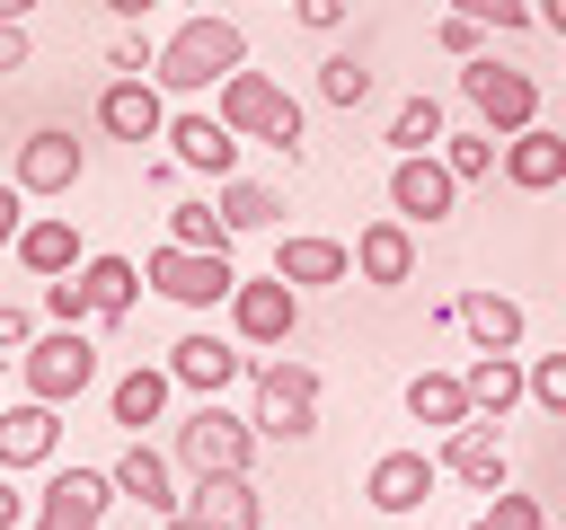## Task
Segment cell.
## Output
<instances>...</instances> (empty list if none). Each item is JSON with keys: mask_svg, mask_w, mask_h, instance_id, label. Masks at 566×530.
<instances>
[{"mask_svg": "<svg viewBox=\"0 0 566 530\" xmlns=\"http://www.w3.org/2000/svg\"><path fill=\"white\" fill-rule=\"evenodd\" d=\"M230 71H248V26L221 18V9H195V18L159 44V71H150V80H159L168 97H212Z\"/></svg>", "mask_w": 566, "mask_h": 530, "instance_id": "cell-1", "label": "cell"}, {"mask_svg": "<svg viewBox=\"0 0 566 530\" xmlns=\"http://www.w3.org/2000/svg\"><path fill=\"white\" fill-rule=\"evenodd\" d=\"M212 115H221L239 141L283 150V168L301 159V97H292L283 80H265V71H230V80L212 88Z\"/></svg>", "mask_w": 566, "mask_h": 530, "instance_id": "cell-2", "label": "cell"}, {"mask_svg": "<svg viewBox=\"0 0 566 530\" xmlns=\"http://www.w3.org/2000/svg\"><path fill=\"white\" fill-rule=\"evenodd\" d=\"M256 424L248 415H230L221 398H195L186 415H177V433H168V451H177V468L186 477H248L256 468Z\"/></svg>", "mask_w": 566, "mask_h": 530, "instance_id": "cell-3", "label": "cell"}, {"mask_svg": "<svg viewBox=\"0 0 566 530\" xmlns=\"http://www.w3.org/2000/svg\"><path fill=\"white\" fill-rule=\"evenodd\" d=\"M248 380H256V433L265 442H310L318 433V371L310 362H292V353H265V362H248Z\"/></svg>", "mask_w": 566, "mask_h": 530, "instance_id": "cell-4", "label": "cell"}, {"mask_svg": "<svg viewBox=\"0 0 566 530\" xmlns=\"http://www.w3.org/2000/svg\"><path fill=\"white\" fill-rule=\"evenodd\" d=\"M460 97L478 106V124H486L495 141H513V132H531V124H539V80H531L522 62H495V53L460 62Z\"/></svg>", "mask_w": 566, "mask_h": 530, "instance_id": "cell-5", "label": "cell"}, {"mask_svg": "<svg viewBox=\"0 0 566 530\" xmlns=\"http://www.w3.org/2000/svg\"><path fill=\"white\" fill-rule=\"evenodd\" d=\"M18 380H27V398H44V406L88 398V389H97V344H88V327H44V336L18 353Z\"/></svg>", "mask_w": 566, "mask_h": 530, "instance_id": "cell-6", "label": "cell"}, {"mask_svg": "<svg viewBox=\"0 0 566 530\" xmlns=\"http://www.w3.org/2000/svg\"><path fill=\"white\" fill-rule=\"evenodd\" d=\"M142 283L159 292V300H177V309H221L230 292H239V265L230 256H212V247H150L142 256Z\"/></svg>", "mask_w": 566, "mask_h": 530, "instance_id": "cell-7", "label": "cell"}, {"mask_svg": "<svg viewBox=\"0 0 566 530\" xmlns=\"http://www.w3.org/2000/svg\"><path fill=\"white\" fill-rule=\"evenodd\" d=\"M292 327H301V283H283L274 265H265V274H239V292H230V336H239L248 353H283Z\"/></svg>", "mask_w": 566, "mask_h": 530, "instance_id": "cell-8", "label": "cell"}, {"mask_svg": "<svg viewBox=\"0 0 566 530\" xmlns=\"http://www.w3.org/2000/svg\"><path fill=\"white\" fill-rule=\"evenodd\" d=\"M389 212H398V221H416V230L451 221V212H460V177H451V159H442V150L389 159Z\"/></svg>", "mask_w": 566, "mask_h": 530, "instance_id": "cell-9", "label": "cell"}, {"mask_svg": "<svg viewBox=\"0 0 566 530\" xmlns=\"http://www.w3.org/2000/svg\"><path fill=\"white\" fill-rule=\"evenodd\" d=\"M433 459H442V477H460L469 495H504V486H513V459H504V433H495V415H469V424H451Z\"/></svg>", "mask_w": 566, "mask_h": 530, "instance_id": "cell-10", "label": "cell"}, {"mask_svg": "<svg viewBox=\"0 0 566 530\" xmlns=\"http://www.w3.org/2000/svg\"><path fill=\"white\" fill-rule=\"evenodd\" d=\"M159 141H168V159H177V168H195V177H212V186H221V177H239V132H230L212 106H177Z\"/></svg>", "mask_w": 566, "mask_h": 530, "instance_id": "cell-11", "label": "cell"}, {"mask_svg": "<svg viewBox=\"0 0 566 530\" xmlns=\"http://www.w3.org/2000/svg\"><path fill=\"white\" fill-rule=\"evenodd\" d=\"M9 177H18L35 203H53V194H71V186L88 177V141H71V132L44 124V132H27V141L9 150Z\"/></svg>", "mask_w": 566, "mask_h": 530, "instance_id": "cell-12", "label": "cell"}, {"mask_svg": "<svg viewBox=\"0 0 566 530\" xmlns=\"http://www.w3.org/2000/svg\"><path fill=\"white\" fill-rule=\"evenodd\" d=\"M115 495V468H53V486L35 495V530H97Z\"/></svg>", "mask_w": 566, "mask_h": 530, "instance_id": "cell-13", "label": "cell"}, {"mask_svg": "<svg viewBox=\"0 0 566 530\" xmlns=\"http://www.w3.org/2000/svg\"><path fill=\"white\" fill-rule=\"evenodd\" d=\"M168 115H177V106H168L159 80H106V88H97V132H106V141H133V150H142V141L168 132Z\"/></svg>", "mask_w": 566, "mask_h": 530, "instance_id": "cell-14", "label": "cell"}, {"mask_svg": "<svg viewBox=\"0 0 566 530\" xmlns=\"http://www.w3.org/2000/svg\"><path fill=\"white\" fill-rule=\"evenodd\" d=\"M168 380H177V389H195V398H221L230 380H248V344H239V336L195 327V336H177V344H168Z\"/></svg>", "mask_w": 566, "mask_h": 530, "instance_id": "cell-15", "label": "cell"}, {"mask_svg": "<svg viewBox=\"0 0 566 530\" xmlns=\"http://www.w3.org/2000/svg\"><path fill=\"white\" fill-rule=\"evenodd\" d=\"M433 486H442V459H433V451H380L371 477H363V504L389 512V521H407V512H424Z\"/></svg>", "mask_w": 566, "mask_h": 530, "instance_id": "cell-16", "label": "cell"}, {"mask_svg": "<svg viewBox=\"0 0 566 530\" xmlns=\"http://www.w3.org/2000/svg\"><path fill=\"white\" fill-rule=\"evenodd\" d=\"M115 495H124V504H142L150 521H168V512L186 504V495H177V451H159V442H142V433H133V442L115 451Z\"/></svg>", "mask_w": 566, "mask_h": 530, "instance_id": "cell-17", "label": "cell"}, {"mask_svg": "<svg viewBox=\"0 0 566 530\" xmlns=\"http://www.w3.org/2000/svg\"><path fill=\"white\" fill-rule=\"evenodd\" d=\"M159 530H256V477H195Z\"/></svg>", "mask_w": 566, "mask_h": 530, "instance_id": "cell-18", "label": "cell"}, {"mask_svg": "<svg viewBox=\"0 0 566 530\" xmlns=\"http://www.w3.org/2000/svg\"><path fill=\"white\" fill-rule=\"evenodd\" d=\"M354 274H363L371 292H398V283H416V221H398V212L363 221V230H354Z\"/></svg>", "mask_w": 566, "mask_h": 530, "instance_id": "cell-19", "label": "cell"}, {"mask_svg": "<svg viewBox=\"0 0 566 530\" xmlns=\"http://www.w3.org/2000/svg\"><path fill=\"white\" fill-rule=\"evenodd\" d=\"M53 451H62V406L9 398V406H0V468H9V477H18V468H53Z\"/></svg>", "mask_w": 566, "mask_h": 530, "instance_id": "cell-20", "label": "cell"}, {"mask_svg": "<svg viewBox=\"0 0 566 530\" xmlns=\"http://www.w3.org/2000/svg\"><path fill=\"white\" fill-rule=\"evenodd\" d=\"M274 274L301 283V292H327V283H354V247L345 239H318V230H283L274 239Z\"/></svg>", "mask_w": 566, "mask_h": 530, "instance_id": "cell-21", "label": "cell"}, {"mask_svg": "<svg viewBox=\"0 0 566 530\" xmlns=\"http://www.w3.org/2000/svg\"><path fill=\"white\" fill-rule=\"evenodd\" d=\"M35 283H53V274H80L88 265V247H80V230H71V212H35L27 230H18V247H9Z\"/></svg>", "mask_w": 566, "mask_h": 530, "instance_id": "cell-22", "label": "cell"}, {"mask_svg": "<svg viewBox=\"0 0 566 530\" xmlns=\"http://www.w3.org/2000/svg\"><path fill=\"white\" fill-rule=\"evenodd\" d=\"M504 186H513V194H548V186H566V132H548V124L513 132V141H504Z\"/></svg>", "mask_w": 566, "mask_h": 530, "instance_id": "cell-23", "label": "cell"}, {"mask_svg": "<svg viewBox=\"0 0 566 530\" xmlns=\"http://www.w3.org/2000/svg\"><path fill=\"white\" fill-rule=\"evenodd\" d=\"M460 327H469V344H478V353H522V300H513V292H495V283L460 292Z\"/></svg>", "mask_w": 566, "mask_h": 530, "instance_id": "cell-24", "label": "cell"}, {"mask_svg": "<svg viewBox=\"0 0 566 530\" xmlns=\"http://www.w3.org/2000/svg\"><path fill=\"white\" fill-rule=\"evenodd\" d=\"M460 380H469V406H478V415H495V424L531 398V362H522V353H478Z\"/></svg>", "mask_w": 566, "mask_h": 530, "instance_id": "cell-25", "label": "cell"}, {"mask_svg": "<svg viewBox=\"0 0 566 530\" xmlns=\"http://www.w3.org/2000/svg\"><path fill=\"white\" fill-rule=\"evenodd\" d=\"M168 398H177V380H168V362H133L115 389H106V415L124 424V433H142V424H159L168 415Z\"/></svg>", "mask_w": 566, "mask_h": 530, "instance_id": "cell-26", "label": "cell"}, {"mask_svg": "<svg viewBox=\"0 0 566 530\" xmlns=\"http://www.w3.org/2000/svg\"><path fill=\"white\" fill-rule=\"evenodd\" d=\"M80 283H88V300H97V327H124V318H133V300L150 292V283H142V265H133V256H115V247H106V256H88V265H80Z\"/></svg>", "mask_w": 566, "mask_h": 530, "instance_id": "cell-27", "label": "cell"}, {"mask_svg": "<svg viewBox=\"0 0 566 530\" xmlns=\"http://www.w3.org/2000/svg\"><path fill=\"white\" fill-rule=\"evenodd\" d=\"M407 415L433 424V433H451V424H469L478 406H469V380H460V371H416V380H407Z\"/></svg>", "mask_w": 566, "mask_h": 530, "instance_id": "cell-28", "label": "cell"}, {"mask_svg": "<svg viewBox=\"0 0 566 530\" xmlns=\"http://www.w3.org/2000/svg\"><path fill=\"white\" fill-rule=\"evenodd\" d=\"M212 203H221V221H230V230H274V221H283V194H274V186H256V177H221V186H212Z\"/></svg>", "mask_w": 566, "mask_h": 530, "instance_id": "cell-29", "label": "cell"}, {"mask_svg": "<svg viewBox=\"0 0 566 530\" xmlns=\"http://www.w3.org/2000/svg\"><path fill=\"white\" fill-rule=\"evenodd\" d=\"M442 132H451V124H442V106H433V97H398V115H389V150H398V159L442 150Z\"/></svg>", "mask_w": 566, "mask_h": 530, "instance_id": "cell-30", "label": "cell"}, {"mask_svg": "<svg viewBox=\"0 0 566 530\" xmlns=\"http://www.w3.org/2000/svg\"><path fill=\"white\" fill-rule=\"evenodd\" d=\"M442 159H451V177H460V186H478V177H495V168H504V141H495L486 124H469V132H442Z\"/></svg>", "mask_w": 566, "mask_h": 530, "instance_id": "cell-31", "label": "cell"}, {"mask_svg": "<svg viewBox=\"0 0 566 530\" xmlns=\"http://www.w3.org/2000/svg\"><path fill=\"white\" fill-rule=\"evenodd\" d=\"M168 239L177 247H212V256H230V221H221V203H168Z\"/></svg>", "mask_w": 566, "mask_h": 530, "instance_id": "cell-32", "label": "cell"}, {"mask_svg": "<svg viewBox=\"0 0 566 530\" xmlns=\"http://www.w3.org/2000/svg\"><path fill=\"white\" fill-rule=\"evenodd\" d=\"M318 97L354 115V106L371 97V62H354V53H327V62H318Z\"/></svg>", "mask_w": 566, "mask_h": 530, "instance_id": "cell-33", "label": "cell"}, {"mask_svg": "<svg viewBox=\"0 0 566 530\" xmlns=\"http://www.w3.org/2000/svg\"><path fill=\"white\" fill-rule=\"evenodd\" d=\"M44 318H53V327H97L88 283H80V274H53V283H44Z\"/></svg>", "mask_w": 566, "mask_h": 530, "instance_id": "cell-34", "label": "cell"}, {"mask_svg": "<svg viewBox=\"0 0 566 530\" xmlns=\"http://www.w3.org/2000/svg\"><path fill=\"white\" fill-rule=\"evenodd\" d=\"M469 530H548V512H539V495H486V512L469 521Z\"/></svg>", "mask_w": 566, "mask_h": 530, "instance_id": "cell-35", "label": "cell"}, {"mask_svg": "<svg viewBox=\"0 0 566 530\" xmlns=\"http://www.w3.org/2000/svg\"><path fill=\"white\" fill-rule=\"evenodd\" d=\"M460 18H478L486 35H522V26H539V9L531 0H451Z\"/></svg>", "mask_w": 566, "mask_h": 530, "instance_id": "cell-36", "label": "cell"}, {"mask_svg": "<svg viewBox=\"0 0 566 530\" xmlns=\"http://www.w3.org/2000/svg\"><path fill=\"white\" fill-rule=\"evenodd\" d=\"M106 71H115V80H150V71H159V44H150V35H133V26H124V35H115V44H106Z\"/></svg>", "mask_w": 566, "mask_h": 530, "instance_id": "cell-37", "label": "cell"}, {"mask_svg": "<svg viewBox=\"0 0 566 530\" xmlns=\"http://www.w3.org/2000/svg\"><path fill=\"white\" fill-rule=\"evenodd\" d=\"M531 406H548V415L566 424V353H539V362H531Z\"/></svg>", "mask_w": 566, "mask_h": 530, "instance_id": "cell-38", "label": "cell"}, {"mask_svg": "<svg viewBox=\"0 0 566 530\" xmlns=\"http://www.w3.org/2000/svg\"><path fill=\"white\" fill-rule=\"evenodd\" d=\"M433 44H442V53H451V62H478V53H486V26H478V18H460V9H451V18H442V26H433Z\"/></svg>", "mask_w": 566, "mask_h": 530, "instance_id": "cell-39", "label": "cell"}, {"mask_svg": "<svg viewBox=\"0 0 566 530\" xmlns=\"http://www.w3.org/2000/svg\"><path fill=\"white\" fill-rule=\"evenodd\" d=\"M27 203H35V194H27V186H18V177H0V247H18V230H27V221H35V212H27Z\"/></svg>", "mask_w": 566, "mask_h": 530, "instance_id": "cell-40", "label": "cell"}, {"mask_svg": "<svg viewBox=\"0 0 566 530\" xmlns=\"http://www.w3.org/2000/svg\"><path fill=\"white\" fill-rule=\"evenodd\" d=\"M345 9H354V0H292V18H301V26H318V35H336V26H345Z\"/></svg>", "mask_w": 566, "mask_h": 530, "instance_id": "cell-41", "label": "cell"}, {"mask_svg": "<svg viewBox=\"0 0 566 530\" xmlns=\"http://www.w3.org/2000/svg\"><path fill=\"white\" fill-rule=\"evenodd\" d=\"M27 344H35V318L18 300H0V353H27Z\"/></svg>", "mask_w": 566, "mask_h": 530, "instance_id": "cell-42", "label": "cell"}, {"mask_svg": "<svg viewBox=\"0 0 566 530\" xmlns=\"http://www.w3.org/2000/svg\"><path fill=\"white\" fill-rule=\"evenodd\" d=\"M18 521H35V495H18V477L0 468V530H18Z\"/></svg>", "mask_w": 566, "mask_h": 530, "instance_id": "cell-43", "label": "cell"}, {"mask_svg": "<svg viewBox=\"0 0 566 530\" xmlns=\"http://www.w3.org/2000/svg\"><path fill=\"white\" fill-rule=\"evenodd\" d=\"M27 71V18H0V80Z\"/></svg>", "mask_w": 566, "mask_h": 530, "instance_id": "cell-44", "label": "cell"}, {"mask_svg": "<svg viewBox=\"0 0 566 530\" xmlns=\"http://www.w3.org/2000/svg\"><path fill=\"white\" fill-rule=\"evenodd\" d=\"M531 9H539V26H548V35H566V0H531Z\"/></svg>", "mask_w": 566, "mask_h": 530, "instance_id": "cell-45", "label": "cell"}, {"mask_svg": "<svg viewBox=\"0 0 566 530\" xmlns=\"http://www.w3.org/2000/svg\"><path fill=\"white\" fill-rule=\"evenodd\" d=\"M106 9H115V18H124V26H133V18H150V9H159V0H106Z\"/></svg>", "mask_w": 566, "mask_h": 530, "instance_id": "cell-46", "label": "cell"}, {"mask_svg": "<svg viewBox=\"0 0 566 530\" xmlns=\"http://www.w3.org/2000/svg\"><path fill=\"white\" fill-rule=\"evenodd\" d=\"M0 18H35V0H0Z\"/></svg>", "mask_w": 566, "mask_h": 530, "instance_id": "cell-47", "label": "cell"}, {"mask_svg": "<svg viewBox=\"0 0 566 530\" xmlns=\"http://www.w3.org/2000/svg\"><path fill=\"white\" fill-rule=\"evenodd\" d=\"M186 9H212V0H186Z\"/></svg>", "mask_w": 566, "mask_h": 530, "instance_id": "cell-48", "label": "cell"}, {"mask_svg": "<svg viewBox=\"0 0 566 530\" xmlns=\"http://www.w3.org/2000/svg\"><path fill=\"white\" fill-rule=\"evenodd\" d=\"M0 406H9V398H0Z\"/></svg>", "mask_w": 566, "mask_h": 530, "instance_id": "cell-49", "label": "cell"}]
</instances>
